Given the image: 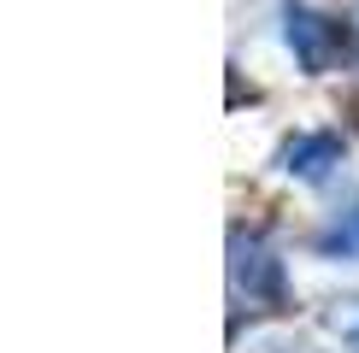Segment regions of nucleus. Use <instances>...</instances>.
<instances>
[{
  "instance_id": "f257e3e1",
  "label": "nucleus",
  "mask_w": 359,
  "mask_h": 353,
  "mask_svg": "<svg viewBox=\"0 0 359 353\" xmlns=\"http://www.w3.org/2000/svg\"><path fill=\"white\" fill-rule=\"evenodd\" d=\"M283 29H289V48L301 53V65H312V71L330 65V53H336V36H341V29L324 18V12H312V6H289V12H283Z\"/></svg>"
},
{
  "instance_id": "f03ea898",
  "label": "nucleus",
  "mask_w": 359,
  "mask_h": 353,
  "mask_svg": "<svg viewBox=\"0 0 359 353\" xmlns=\"http://www.w3.org/2000/svg\"><path fill=\"white\" fill-rule=\"evenodd\" d=\"M289 171H301V176H324L341 159V141L336 136H301V141H289Z\"/></svg>"
}]
</instances>
